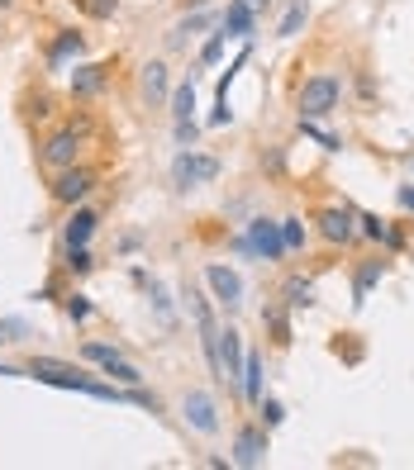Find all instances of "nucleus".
<instances>
[{
  "instance_id": "nucleus-12",
  "label": "nucleus",
  "mask_w": 414,
  "mask_h": 470,
  "mask_svg": "<svg viewBox=\"0 0 414 470\" xmlns=\"http://www.w3.org/2000/svg\"><path fill=\"white\" fill-rule=\"evenodd\" d=\"M110 81V62H72V76H68V91L72 100H95Z\"/></svg>"
},
{
  "instance_id": "nucleus-31",
  "label": "nucleus",
  "mask_w": 414,
  "mask_h": 470,
  "mask_svg": "<svg viewBox=\"0 0 414 470\" xmlns=\"http://www.w3.org/2000/svg\"><path fill=\"white\" fill-rule=\"evenodd\" d=\"M257 423L267 428V432L286 423V409H281V399H257Z\"/></svg>"
},
{
  "instance_id": "nucleus-27",
  "label": "nucleus",
  "mask_w": 414,
  "mask_h": 470,
  "mask_svg": "<svg viewBox=\"0 0 414 470\" xmlns=\"http://www.w3.org/2000/svg\"><path fill=\"white\" fill-rule=\"evenodd\" d=\"M72 5L86 14V20H114V14H120V0H72Z\"/></svg>"
},
{
  "instance_id": "nucleus-20",
  "label": "nucleus",
  "mask_w": 414,
  "mask_h": 470,
  "mask_svg": "<svg viewBox=\"0 0 414 470\" xmlns=\"http://www.w3.org/2000/svg\"><path fill=\"white\" fill-rule=\"evenodd\" d=\"M276 299H281L286 309H314V305H320V299H314V280L301 276V271L281 280V295H276Z\"/></svg>"
},
{
  "instance_id": "nucleus-13",
  "label": "nucleus",
  "mask_w": 414,
  "mask_h": 470,
  "mask_svg": "<svg viewBox=\"0 0 414 470\" xmlns=\"http://www.w3.org/2000/svg\"><path fill=\"white\" fill-rule=\"evenodd\" d=\"M139 91H143L148 105H167V95H172V67L162 62V58L143 62L139 67Z\"/></svg>"
},
{
  "instance_id": "nucleus-39",
  "label": "nucleus",
  "mask_w": 414,
  "mask_h": 470,
  "mask_svg": "<svg viewBox=\"0 0 414 470\" xmlns=\"http://www.w3.org/2000/svg\"><path fill=\"white\" fill-rule=\"evenodd\" d=\"M0 342H5V333H0Z\"/></svg>"
},
{
  "instance_id": "nucleus-40",
  "label": "nucleus",
  "mask_w": 414,
  "mask_h": 470,
  "mask_svg": "<svg viewBox=\"0 0 414 470\" xmlns=\"http://www.w3.org/2000/svg\"><path fill=\"white\" fill-rule=\"evenodd\" d=\"M410 166H414V157H410Z\"/></svg>"
},
{
  "instance_id": "nucleus-35",
  "label": "nucleus",
  "mask_w": 414,
  "mask_h": 470,
  "mask_svg": "<svg viewBox=\"0 0 414 470\" xmlns=\"http://www.w3.org/2000/svg\"><path fill=\"white\" fill-rule=\"evenodd\" d=\"M229 120H234V110H229V100H214V110H210V120H205V124H210V129H224Z\"/></svg>"
},
{
  "instance_id": "nucleus-25",
  "label": "nucleus",
  "mask_w": 414,
  "mask_h": 470,
  "mask_svg": "<svg viewBox=\"0 0 414 470\" xmlns=\"http://www.w3.org/2000/svg\"><path fill=\"white\" fill-rule=\"evenodd\" d=\"M276 228H281V243H286V252H301L305 238H310V224L301 219V214H286V219H276Z\"/></svg>"
},
{
  "instance_id": "nucleus-36",
  "label": "nucleus",
  "mask_w": 414,
  "mask_h": 470,
  "mask_svg": "<svg viewBox=\"0 0 414 470\" xmlns=\"http://www.w3.org/2000/svg\"><path fill=\"white\" fill-rule=\"evenodd\" d=\"M395 200H400V209L414 214V186H400V191H395Z\"/></svg>"
},
{
  "instance_id": "nucleus-10",
  "label": "nucleus",
  "mask_w": 414,
  "mask_h": 470,
  "mask_svg": "<svg viewBox=\"0 0 414 470\" xmlns=\"http://www.w3.org/2000/svg\"><path fill=\"white\" fill-rule=\"evenodd\" d=\"M86 58V33L81 29H58L48 43V72H68L72 62Z\"/></svg>"
},
{
  "instance_id": "nucleus-18",
  "label": "nucleus",
  "mask_w": 414,
  "mask_h": 470,
  "mask_svg": "<svg viewBox=\"0 0 414 470\" xmlns=\"http://www.w3.org/2000/svg\"><path fill=\"white\" fill-rule=\"evenodd\" d=\"M381 276H386V262H381V257H362L357 262V271H353V309L367 305V295L381 285Z\"/></svg>"
},
{
  "instance_id": "nucleus-2",
  "label": "nucleus",
  "mask_w": 414,
  "mask_h": 470,
  "mask_svg": "<svg viewBox=\"0 0 414 470\" xmlns=\"http://www.w3.org/2000/svg\"><path fill=\"white\" fill-rule=\"evenodd\" d=\"M220 157L214 153H201V147H181L172 157V186L176 191H195V186H210V181H220Z\"/></svg>"
},
{
  "instance_id": "nucleus-34",
  "label": "nucleus",
  "mask_w": 414,
  "mask_h": 470,
  "mask_svg": "<svg viewBox=\"0 0 414 470\" xmlns=\"http://www.w3.org/2000/svg\"><path fill=\"white\" fill-rule=\"evenodd\" d=\"M262 172L267 176H286V147H267V153H262Z\"/></svg>"
},
{
  "instance_id": "nucleus-17",
  "label": "nucleus",
  "mask_w": 414,
  "mask_h": 470,
  "mask_svg": "<svg viewBox=\"0 0 414 470\" xmlns=\"http://www.w3.org/2000/svg\"><path fill=\"white\" fill-rule=\"evenodd\" d=\"M262 328L272 333V347H291L295 342V328H291V309L281 299H267L262 305Z\"/></svg>"
},
{
  "instance_id": "nucleus-5",
  "label": "nucleus",
  "mask_w": 414,
  "mask_h": 470,
  "mask_svg": "<svg viewBox=\"0 0 414 470\" xmlns=\"http://www.w3.org/2000/svg\"><path fill=\"white\" fill-rule=\"evenodd\" d=\"M76 157H81V129L76 124H62L39 143V162L48 166V172H62V166H72Z\"/></svg>"
},
{
  "instance_id": "nucleus-21",
  "label": "nucleus",
  "mask_w": 414,
  "mask_h": 470,
  "mask_svg": "<svg viewBox=\"0 0 414 470\" xmlns=\"http://www.w3.org/2000/svg\"><path fill=\"white\" fill-rule=\"evenodd\" d=\"M262 380H267V361H262V351H248V357H243V380H238L248 404H257V399H262Z\"/></svg>"
},
{
  "instance_id": "nucleus-9",
  "label": "nucleus",
  "mask_w": 414,
  "mask_h": 470,
  "mask_svg": "<svg viewBox=\"0 0 414 470\" xmlns=\"http://www.w3.org/2000/svg\"><path fill=\"white\" fill-rule=\"evenodd\" d=\"M267 451H272V432L262 428V423H243V428L234 432V466L253 470V466L267 461Z\"/></svg>"
},
{
  "instance_id": "nucleus-23",
  "label": "nucleus",
  "mask_w": 414,
  "mask_h": 470,
  "mask_svg": "<svg viewBox=\"0 0 414 470\" xmlns=\"http://www.w3.org/2000/svg\"><path fill=\"white\" fill-rule=\"evenodd\" d=\"M310 24V0H286V14H281V24H276V39H295Z\"/></svg>"
},
{
  "instance_id": "nucleus-32",
  "label": "nucleus",
  "mask_w": 414,
  "mask_h": 470,
  "mask_svg": "<svg viewBox=\"0 0 414 470\" xmlns=\"http://www.w3.org/2000/svg\"><path fill=\"white\" fill-rule=\"evenodd\" d=\"M224 43H229V39H224V29L214 24V29H210V39H205V48H201V67H214V62H220V58H224Z\"/></svg>"
},
{
  "instance_id": "nucleus-30",
  "label": "nucleus",
  "mask_w": 414,
  "mask_h": 470,
  "mask_svg": "<svg viewBox=\"0 0 414 470\" xmlns=\"http://www.w3.org/2000/svg\"><path fill=\"white\" fill-rule=\"evenodd\" d=\"M105 376H110L114 385H143V371H139V366H129L124 357H114V361L105 366Z\"/></svg>"
},
{
  "instance_id": "nucleus-4",
  "label": "nucleus",
  "mask_w": 414,
  "mask_h": 470,
  "mask_svg": "<svg viewBox=\"0 0 414 470\" xmlns=\"http://www.w3.org/2000/svg\"><path fill=\"white\" fill-rule=\"evenodd\" d=\"M314 228H320V238L328 247H353L357 243V209L347 205H324L320 214H314Z\"/></svg>"
},
{
  "instance_id": "nucleus-38",
  "label": "nucleus",
  "mask_w": 414,
  "mask_h": 470,
  "mask_svg": "<svg viewBox=\"0 0 414 470\" xmlns=\"http://www.w3.org/2000/svg\"><path fill=\"white\" fill-rule=\"evenodd\" d=\"M10 5H14V0H0V10H10Z\"/></svg>"
},
{
  "instance_id": "nucleus-11",
  "label": "nucleus",
  "mask_w": 414,
  "mask_h": 470,
  "mask_svg": "<svg viewBox=\"0 0 414 470\" xmlns=\"http://www.w3.org/2000/svg\"><path fill=\"white\" fill-rule=\"evenodd\" d=\"M357 238L381 243L386 252H405V228H400V224H391V219H381V214H372V209H362V214H357Z\"/></svg>"
},
{
  "instance_id": "nucleus-7",
  "label": "nucleus",
  "mask_w": 414,
  "mask_h": 470,
  "mask_svg": "<svg viewBox=\"0 0 414 470\" xmlns=\"http://www.w3.org/2000/svg\"><path fill=\"white\" fill-rule=\"evenodd\" d=\"M205 285H210V299H214L220 309H229V314H234V309L243 305V276L234 271V266L210 262V266H205Z\"/></svg>"
},
{
  "instance_id": "nucleus-15",
  "label": "nucleus",
  "mask_w": 414,
  "mask_h": 470,
  "mask_svg": "<svg viewBox=\"0 0 414 470\" xmlns=\"http://www.w3.org/2000/svg\"><path fill=\"white\" fill-rule=\"evenodd\" d=\"M95 224H101V214H95L91 205H72L68 224H62V247H91Z\"/></svg>"
},
{
  "instance_id": "nucleus-22",
  "label": "nucleus",
  "mask_w": 414,
  "mask_h": 470,
  "mask_svg": "<svg viewBox=\"0 0 414 470\" xmlns=\"http://www.w3.org/2000/svg\"><path fill=\"white\" fill-rule=\"evenodd\" d=\"M167 114H172V120H195V76H186V81H176V86H172Z\"/></svg>"
},
{
  "instance_id": "nucleus-8",
  "label": "nucleus",
  "mask_w": 414,
  "mask_h": 470,
  "mask_svg": "<svg viewBox=\"0 0 414 470\" xmlns=\"http://www.w3.org/2000/svg\"><path fill=\"white\" fill-rule=\"evenodd\" d=\"M243 243H248V252H253V257H262V262H281V257H286V243H281V228H276V219H267V214L248 219Z\"/></svg>"
},
{
  "instance_id": "nucleus-3",
  "label": "nucleus",
  "mask_w": 414,
  "mask_h": 470,
  "mask_svg": "<svg viewBox=\"0 0 414 470\" xmlns=\"http://www.w3.org/2000/svg\"><path fill=\"white\" fill-rule=\"evenodd\" d=\"M101 186V176H95V166H62V172H53V186H48V195H53V205L72 209V205H86V195Z\"/></svg>"
},
{
  "instance_id": "nucleus-16",
  "label": "nucleus",
  "mask_w": 414,
  "mask_h": 470,
  "mask_svg": "<svg viewBox=\"0 0 414 470\" xmlns=\"http://www.w3.org/2000/svg\"><path fill=\"white\" fill-rule=\"evenodd\" d=\"M220 29H224V39H238V43H248L257 33V14L243 5V0H229V10L220 14Z\"/></svg>"
},
{
  "instance_id": "nucleus-6",
  "label": "nucleus",
  "mask_w": 414,
  "mask_h": 470,
  "mask_svg": "<svg viewBox=\"0 0 414 470\" xmlns=\"http://www.w3.org/2000/svg\"><path fill=\"white\" fill-rule=\"evenodd\" d=\"M181 418H186L191 432H205V438H214V432L224 428L220 404H214L210 390H186V395H181Z\"/></svg>"
},
{
  "instance_id": "nucleus-33",
  "label": "nucleus",
  "mask_w": 414,
  "mask_h": 470,
  "mask_svg": "<svg viewBox=\"0 0 414 470\" xmlns=\"http://www.w3.org/2000/svg\"><path fill=\"white\" fill-rule=\"evenodd\" d=\"M172 138H176V147H195L201 124H195V120H172Z\"/></svg>"
},
{
  "instance_id": "nucleus-28",
  "label": "nucleus",
  "mask_w": 414,
  "mask_h": 470,
  "mask_svg": "<svg viewBox=\"0 0 414 470\" xmlns=\"http://www.w3.org/2000/svg\"><path fill=\"white\" fill-rule=\"evenodd\" d=\"M114 357H120V347H110V342H81V361L101 366V371H105Z\"/></svg>"
},
{
  "instance_id": "nucleus-14",
  "label": "nucleus",
  "mask_w": 414,
  "mask_h": 470,
  "mask_svg": "<svg viewBox=\"0 0 414 470\" xmlns=\"http://www.w3.org/2000/svg\"><path fill=\"white\" fill-rule=\"evenodd\" d=\"M243 333L238 328H220V376L224 385H234L238 390V380H243Z\"/></svg>"
},
{
  "instance_id": "nucleus-29",
  "label": "nucleus",
  "mask_w": 414,
  "mask_h": 470,
  "mask_svg": "<svg viewBox=\"0 0 414 470\" xmlns=\"http://www.w3.org/2000/svg\"><path fill=\"white\" fill-rule=\"evenodd\" d=\"M62 309H68V318H72V324H86V318L95 314V305H91V295H81V290H72L68 299H62Z\"/></svg>"
},
{
  "instance_id": "nucleus-26",
  "label": "nucleus",
  "mask_w": 414,
  "mask_h": 470,
  "mask_svg": "<svg viewBox=\"0 0 414 470\" xmlns=\"http://www.w3.org/2000/svg\"><path fill=\"white\" fill-rule=\"evenodd\" d=\"M62 266H68L72 276H91L95 271V252L91 247H62Z\"/></svg>"
},
{
  "instance_id": "nucleus-24",
  "label": "nucleus",
  "mask_w": 414,
  "mask_h": 470,
  "mask_svg": "<svg viewBox=\"0 0 414 470\" xmlns=\"http://www.w3.org/2000/svg\"><path fill=\"white\" fill-rule=\"evenodd\" d=\"M148 305H153L162 328H176V309H172V295H167V285H162V280H148Z\"/></svg>"
},
{
  "instance_id": "nucleus-1",
  "label": "nucleus",
  "mask_w": 414,
  "mask_h": 470,
  "mask_svg": "<svg viewBox=\"0 0 414 470\" xmlns=\"http://www.w3.org/2000/svg\"><path fill=\"white\" fill-rule=\"evenodd\" d=\"M343 105V76L334 72H310L295 86V120H328Z\"/></svg>"
},
{
  "instance_id": "nucleus-19",
  "label": "nucleus",
  "mask_w": 414,
  "mask_h": 470,
  "mask_svg": "<svg viewBox=\"0 0 414 470\" xmlns=\"http://www.w3.org/2000/svg\"><path fill=\"white\" fill-rule=\"evenodd\" d=\"M214 24H220V14H214V10H195V14H186V20H176V29L167 33V48H172V53H176V48H186L191 39H195V33H205V29H214Z\"/></svg>"
},
{
  "instance_id": "nucleus-37",
  "label": "nucleus",
  "mask_w": 414,
  "mask_h": 470,
  "mask_svg": "<svg viewBox=\"0 0 414 470\" xmlns=\"http://www.w3.org/2000/svg\"><path fill=\"white\" fill-rule=\"evenodd\" d=\"M243 5H248V10H253V14H257V20H262V14H267V10H272V0H243Z\"/></svg>"
}]
</instances>
